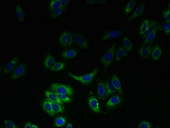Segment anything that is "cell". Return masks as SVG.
I'll return each mask as SVG.
<instances>
[{
	"label": "cell",
	"instance_id": "7c38bea8",
	"mask_svg": "<svg viewBox=\"0 0 170 128\" xmlns=\"http://www.w3.org/2000/svg\"><path fill=\"white\" fill-rule=\"evenodd\" d=\"M159 31V24H157L155 28L145 38L144 41L142 43V45L145 46L151 43L154 40L157 35V32Z\"/></svg>",
	"mask_w": 170,
	"mask_h": 128
},
{
	"label": "cell",
	"instance_id": "52a82bcc",
	"mask_svg": "<svg viewBox=\"0 0 170 128\" xmlns=\"http://www.w3.org/2000/svg\"><path fill=\"white\" fill-rule=\"evenodd\" d=\"M26 70V66L25 64H22L18 65L12 73L10 77V79L12 80L18 79L24 74Z\"/></svg>",
	"mask_w": 170,
	"mask_h": 128
},
{
	"label": "cell",
	"instance_id": "8992f818",
	"mask_svg": "<svg viewBox=\"0 0 170 128\" xmlns=\"http://www.w3.org/2000/svg\"><path fill=\"white\" fill-rule=\"evenodd\" d=\"M73 38L75 44L81 49H86L89 48L88 42L82 35L77 33L75 34Z\"/></svg>",
	"mask_w": 170,
	"mask_h": 128
},
{
	"label": "cell",
	"instance_id": "3957f363",
	"mask_svg": "<svg viewBox=\"0 0 170 128\" xmlns=\"http://www.w3.org/2000/svg\"><path fill=\"white\" fill-rule=\"evenodd\" d=\"M115 44L112 45L110 48L108 50L105 54L101 58L100 61L104 66L105 71H107L108 67L114 59L116 55Z\"/></svg>",
	"mask_w": 170,
	"mask_h": 128
},
{
	"label": "cell",
	"instance_id": "4fadbf2b",
	"mask_svg": "<svg viewBox=\"0 0 170 128\" xmlns=\"http://www.w3.org/2000/svg\"><path fill=\"white\" fill-rule=\"evenodd\" d=\"M111 79L113 87L115 88L116 90L118 92L120 95L122 96L123 95V90H122L121 82H120L118 77L115 74H113L112 76Z\"/></svg>",
	"mask_w": 170,
	"mask_h": 128
},
{
	"label": "cell",
	"instance_id": "ab89813d",
	"mask_svg": "<svg viewBox=\"0 0 170 128\" xmlns=\"http://www.w3.org/2000/svg\"><path fill=\"white\" fill-rule=\"evenodd\" d=\"M86 2L87 3L90 4H93L97 3V1H95V0H87Z\"/></svg>",
	"mask_w": 170,
	"mask_h": 128
},
{
	"label": "cell",
	"instance_id": "f35d334b",
	"mask_svg": "<svg viewBox=\"0 0 170 128\" xmlns=\"http://www.w3.org/2000/svg\"><path fill=\"white\" fill-rule=\"evenodd\" d=\"M71 2V1H70V0H65V1H61V2H62V5H63V6H66L68 5V4H69V3H70V2Z\"/></svg>",
	"mask_w": 170,
	"mask_h": 128
},
{
	"label": "cell",
	"instance_id": "e0dca14e",
	"mask_svg": "<svg viewBox=\"0 0 170 128\" xmlns=\"http://www.w3.org/2000/svg\"><path fill=\"white\" fill-rule=\"evenodd\" d=\"M153 49L152 46H144L140 48L139 53L140 55L144 58H149L151 55Z\"/></svg>",
	"mask_w": 170,
	"mask_h": 128
},
{
	"label": "cell",
	"instance_id": "5b68a950",
	"mask_svg": "<svg viewBox=\"0 0 170 128\" xmlns=\"http://www.w3.org/2000/svg\"><path fill=\"white\" fill-rule=\"evenodd\" d=\"M73 38L70 33L64 32L61 34L59 38V42L64 47H68L73 44Z\"/></svg>",
	"mask_w": 170,
	"mask_h": 128
},
{
	"label": "cell",
	"instance_id": "b9f144b4",
	"mask_svg": "<svg viewBox=\"0 0 170 128\" xmlns=\"http://www.w3.org/2000/svg\"><path fill=\"white\" fill-rule=\"evenodd\" d=\"M107 1H105V0H103V1H97V3H100V4H104L106 3Z\"/></svg>",
	"mask_w": 170,
	"mask_h": 128
},
{
	"label": "cell",
	"instance_id": "4dcf8cb0",
	"mask_svg": "<svg viewBox=\"0 0 170 128\" xmlns=\"http://www.w3.org/2000/svg\"><path fill=\"white\" fill-rule=\"evenodd\" d=\"M157 24H158V23H157V22L155 20H150L149 25L148 29L147 30L145 33H144V35L142 36L143 37V39H145V38L152 31L153 29L155 27L156 25H157Z\"/></svg>",
	"mask_w": 170,
	"mask_h": 128
},
{
	"label": "cell",
	"instance_id": "7bdbcfd3",
	"mask_svg": "<svg viewBox=\"0 0 170 128\" xmlns=\"http://www.w3.org/2000/svg\"><path fill=\"white\" fill-rule=\"evenodd\" d=\"M39 127L37 126L35 124H32L31 128H37Z\"/></svg>",
	"mask_w": 170,
	"mask_h": 128
},
{
	"label": "cell",
	"instance_id": "ac0fdd59",
	"mask_svg": "<svg viewBox=\"0 0 170 128\" xmlns=\"http://www.w3.org/2000/svg\"><path fill=\"white\" fill-rule=\"evenodd\" d=\"M78 52L76 50L69 49L65 50L62 53V56L63 58L71 59L77 56Z\"/></svg>",
	"mask_w": 170,
	"mask_h": 128
},
{
	"label": "cell",
	"instance_id": "9c48e42d",
	"mask_svg": "<svg viewBox=\"0 0 170 128\" xmlns=\"http://www.w3.org/2000/svg\"><path fill=\"white\" fill-rule=\"evenodd\" d=\"M121 102V100L120 96L118 95H115L109 99L105 103V107L108 109H111L120 105Z\"/></svg>",
	"mask_w": 170,
	"mask_h": 128
},
{
	"label": "cell",
	"instance_id": "ffe728a7",
	"mask_svg": "<svg viewBox=\"0 0 170 128\" xmlns=\"http://www.w3.org/2000/svg\"><path fill=\"white\" fill-rule=\"evenodd\" d=\"M50 102L54 115L63 113L64 112L65 108L63 105L60 104L56 103V102H52V101H50Z\"/></svg>",
	"mask_w": 170,
	"mask_h": 128
},
{
	"label": "cell",
	"instance_id": "44dd1931",
	"mask_svg": "<svg viewBox=\"0 0 170 128\" xmlns=\"http://www.w3.org/2000/svg\"><path fill=\"white\" fill-rule=\"evenodd\" d=\"M55 57L52 55H48L45 58L44 61V66L46 69L50 68L53 64L56 63Z\"/></svg>",
	"mask_w": 170,
	"mask_h": 128
},
{
	"label": "cell",
	"instance_id": "6da1fadb",
	"mask_svg": "<svg viewBox=\"0 0 170 128\" xmlns=\"http://www.w3.org/2000/svg\"><path fill=\"white\" fill-rule=\"evenodd\" d=\"M98 71V69L96 68L92 72L83 75L82 76L75 75L70 72L68 73V75L72 79L77 81L78 82L81 83L83 85H88L92 82L94 77L97 75Z\"/></svg>",
	"mask_w": 170,
	"mask_h": 128
},
{
	"label": "cell",
	"instance_id": "9a60e30c",
	"mask_svg": "<svg viewBox=\"0 0 170 128\" xmlns=\"http://www.w3.org/2000/svg\"><path fill=\"white\" fill-rule=\"evenodd\" d=\"M144 6L145 5H144V3H142L140 4L138 6L136 10H135L134 13H133L130 16V17L129 18H128V21H131L133 19L140 17V16L143 14L144 11Z\"/></svg>",
	"mask_w": 170,
	"mask_h": 128
},
{
	"label": "cell",
	"instance_id": "d4e9b609",
	"mask_svg": "<svg viewBox=\"0 0 170 128\" xmlns=\"http://www.w3.org/2000/svg\"><path fill=\"white\" fill-rule=\"evenodd\" d=\"M16 16L18 18V20L21 22L24 21V13L22 8L20 5L17 4L16 6V9H15Z\"/></svg>",
	"mask_w": 170,
	"mask_h": 128
},
{
	"label": "cell",
	"instance_id": "74e56055",
	"mask_svg": "<svg viewBox=\"0 0 170 128\" xmlns=\"http://www.w3.org/2000/svg\"><path fill=\"white\" fill-rule=\"evenodd\" d=\"M32 124L30 122H26V123L24 124V128H31L32 126Z\"/></svg>",
	"mask_w": 170,
	"mask_h": 128
},
{
	"label": "cell",
	"instance_id": "836d02e7",
	"mask_svg": "<svg viewBox=\"0 0 170 128\" xmlns=\"http://www.w3.org/2000/svg\"><path fill=\"white\" fill-rule=\"evenodd\" d=\"M64 7H62L59 8L57 9L52 12L51 17L54 18H56L57 17H59L61 15L63 14L64 11Z\"/></svg>",
	"mask_w": 170,
	"mask_h": 128
},
{
	"label": "cell",
	"instance_id": "d6a6232c",
	"mask_svg": "<svg viewBox=\"0 0 170 128\" xmlns=\"http://www.w3.org/2000/svg\"><path fill=\"white\" fill-rule=\"evenodd\" d=\"M55 93L58 96L59 98L62 100V102L67 103H70L72 102V99L68 95L64 94H61V93Z\"/></svg>",
	"mask_w": 170,
	"mask_h": 128
},
{
	"label": "cell",
	"instance_id": "f1b7e54d",
	"mask_svg": "<svg viewBox=\"0 0 170 128\" xmlns=\"http://www.w3.org/2000/svg\"><path fill=\"white\" fill-rule=\"evenodd\" d=\"M149 22H150V20H149V19H145L142 23L139 31V35L141 36H143L146 32L148 27H149Z\"/></svg>",
	"mask_w": 170,
	"mask_h": 128
},
{
	"label": "cell",
	"instance_id": "7a4b0ae2",
	"mask_svg": "<svg viewBox=\"0 0 170 128\" xmlns=\"http://www.w3.org/2000/svg\"><path fill=\"white\" fill-rule=\"evenodd\" d=\"M51 91L54 93H61L71 97L74 95V90L71 86L65 84L54 83L51 84Z\"/></svg>",
	"mask_w": 170,
	"mask_h": 128
},
{
	"label": "cell",
	"instance_id": "484cf974",
	"mask_svg": "<svg viewBox=\"0 0 170 128\" xmlns=\"http://www.w3.org/2000/svg\"><path fill=\"white\" fill-rule=\"evenodd\" d=\"M136 2L135 0H132L128 2L124 9V14L125 15H128L134 9L136 6Z\"/></svg>",
	"mask_w": 170,
	"mask_h": 128
},
{
	"label": "cell",
	"instance_id": "4316f807",
	"mask_svg": "<svg viewBox=\"0 0 170 128\" xmlns=\"http://www.w3.org/2000/svg\"><path fill=\"white\" fill-rule=\"evenodd\" d=\"M66 118L63 116L57 117L54 121V125L57 127H62L65 125L66 123Z\"/></svg>",
	"mask_w": 170,
	"mask_h": 128
},
{
	"label": "cell",
	"instance_id": "8fae6325",
	"mask_svg": "<svg viewBox=\"0 0 170 128\" xmlns=\"http://www.w3.org/2000/svg\"><path fill=\"white\" fill-rule=\"evenodd\" d=\"M121 32L120 30H111L105 33L101 39L102 41L116 39L121 36Z\"/></svg>",
	"mask_w": 170,
	"mask_h": 128
},
{
	"label": "cell",
	"instance_id": "cb8c5ba5",
	"mask_svg": "<svg viewBox=\"0 0 170 128\" xmlns=\"http://www.w3.org/2000/svg\"><path fill=\"white\" fill-rule=\"evenodd\" d=\"M106 91H107V97L111 95L116 92L115 88L113 87L111 79H108L105 83Z\"/></svg>",
	"mask_w": 170,
	"mask_h": 128
},
{
	"label": "cell",
	"instance_id": "e575fe53",
	"mask_svg": "<svg viewBox=\"0 0 170 128\" xmlns=\"http://www.w3.org/2000/svg\"><path fill=\"white\" fill-rule=\"evenodd\" d=\"M170 7H169L168 8L165 9V10H164V11L163 12V14H162L163 17L165 18L166 21L168 22L169 23H170Z\"/></svg>",
	"mask_w": 170,
	"mask_h": 128
},
{
	"label": "cell",
	"instance_id": "2e32d148",
	"mask_svg": "<svg viewBox=\"0 0 170 128\" xmlns=\"http://www.w3.org/2000/svg\"><path fill=\"white\" fill-rule=\"evenodd\" d=\"M42 107L45 112L48 114L50 117H54L55 115H54L53 109H52L50 101L48 99L46 98L44 100L42 104Z\"/></svg>",
	"mask_w": 170,
	"mask_h": 128
},
{
	"label": "cell",
	"instance_id": "f546056e",
	"mask_svg": "<svg viewBox=\"0 0 170 128\" xmlns=\"http://www.w3.org/2000/svg\"><path fill=\"white\" fill-rule=\"evenodd\" d=\"M170 23L168 21H165L159 24V31H163L166 34L170 35Z\"/></svg>",
	"mask_w": 170,
	"mask_h": 128
},
{
	"label": "cell",
	"instance_id": "30bf717a",
	"mask_svg": "<svg viewBox=\"0 0 170 128\" xmlns=\"http://www.w3.org/2000/svg\"><path fill=\"white\" fill-rule=\"evenodd\" d=\"M18 60H19V56H16L13 58L6 64L3 70V73L5 74L10 73V72L13 71L14 69L18 64Z\"/></svg>",
	"mask_w": 170,
	"mask_h": 128
},
{
	"label": "cell",
	"instance_id": "7402d4cb",
	"mask_svg": "<svg viewBox=\"0 0 170 128\" xmlns=\"http://www.w3.org/2000/svg\"><path fill=\"white\" fill-rule=\"evenodd\" d=\"M162 54V50L159 45H156L153 48L151 56L153 59L157 60L159 59L161 56Z\"/></svg>",
	"mask_w": 170,
	"mask_h": 128
},
{
	"label": "cell",
	"instance_id": "d590c367",
	"mask_svg": "<svg viewBox=\"0 0 170 128\" xmlns=\"http://www.w3.org/2000/svg\"><path fill=\"white\" fill-rule=\"evenodd\" d=\"M4 124L6 127L7 128H18V126L12 121L10 120H6L4 121Z\"/></svg>",
	"mask_w": 170,
	"mask_h": 128
},
{
	"label": "cell",
	"instance_id": "1f68e13d",
	"mask_svg": "<svg viewBox=\"0 0 170 128\" xmlns=\"http://www.w3.org/2000/svg\"><path fill=\"white\" fill-rule=\"evenodd\" d=\"M123 42L124 48L125 50L128 51H131L132 49V44L129 38L126 37L124 38Z\"/></svg>",
	"mask_w": 170,
	"mask_h": 128
},
{
	"label": "cell",
	"instance_id": "277c9868",
	"mask_svg": "<svg viewBox=\"0 0 170 128\" xmlns=\"http://www.w3.org/2000/svg\"><path fill=\"white\" fill-rule=\"evenodd\" d=\"M87 103L90 108L93 112L97 114L103 113V111L101 109L100 105L97 97L93 95L90 92L87 99Z\"/></svg>",
	"mask_w": 170,
	"mask_h": 128
},
{
	"label": "cell",
	"instance_id": "60d3db41",
	"mask_svg": "<svg viewBox=\"0 0 170 128\" xmlns=\"http://www.w3.org/2000/svg\"><path fill=\"white\" fill-rule=\"evenodd\" d=\"M65 127L66 128H73V126L72 123H68V124H67V125H66Z\"/></svg>",
	"mask_w": 170,
	"mask_h": 128
},
{
	"label": "cell",
	"instance_id": "ba28073f",
	"mask_svg": "<svg viewBox=\"0 0 170 128\" xmlns=\"http://www.w3.org/2000/svg\"><path fill=\"white\" fill-rule=\"evenodd\" d=\"M97 93L99 100H104L107 98V91L105 84L101 81H98L97 83Z\"/></svg>",
	"mask_w": 170,
	"mask_h": 128
},
{
	"label": "cell",
	"instance_id": "603a6c76",
	"mask_svg": "<svg viewBox=\"0 0 170 128\" xmlns=\"http://www.w3.org/2000/svg\"><path fill=\"white\" fill-rule=\"evenodd\" d=\"M62 7L64 6L62 5L61 0H52L50 2L49 10L51 12Z\"/></svg>",
	"mask_w": 170,
	"mask_h": 128
},
{
	"label": "cell",
	"instance_id": "8d00e7d4",
	"mask_svg": "<svg viewBox=\"0 0 170 128\" xmlns=\"http://www.w3.org/2000/svg\"><path fill=\"white\" fill-rule=\"evenodd\" d=\"M152 127V125L151 123H149L147 121H144L140 122V123L139 124L138 127V128H150Z\"/></svg>",
	"mask_w": 170,
	"mask_h": 128
},
{
	"label": "cell",
	"instance_id": "5bb4252c",
	"mask_svg": "<svg viewBox=\"0 0 170 128\" xmlns=\"http://www.w3.org/2000/svg\"><path fill=\"white\" fill-rule=\"evenodd\" d=\"M45 94L46 98L48 99L50 101L60 104L62 105L64 104V102H62V100L59 98V97L54 92H52V91L47 90L45 92Z\"/></svg>",
	"mask_w": 170,
	"mask_h": 128
},
{
	"label": "cell",
	"instance_id": "d6986e66",
	"mask_svg": "<svg viewBox=\"0 0 170 128\" xmlns=\"http://www.w3.org/2000/svg\"><path fill=\"white\" fill-rule=\"evenodd\" d=\"M128 54L123 46H120L116 52V62L119 63L123 58L127 56Z\"/></svg>",
	"mask_w": 170,
	"mask_h": 128
},
{
	"label": "cell",
	"instance_id": "83f0119b",
	"mask_svg": "<svg viewBox=\"0 0 170 128\" xmlns=\"http://www.w3.org/2000/svg\"><path fill=\"white\" fill-rule=\"evenodd\" d=\"M65 66V63L63 62H56L51 67L50 69L51 71H59L64 69Z\"/></svg>",
	"mask_w": 170,
	"mask_h": 128
}]
</instances>
